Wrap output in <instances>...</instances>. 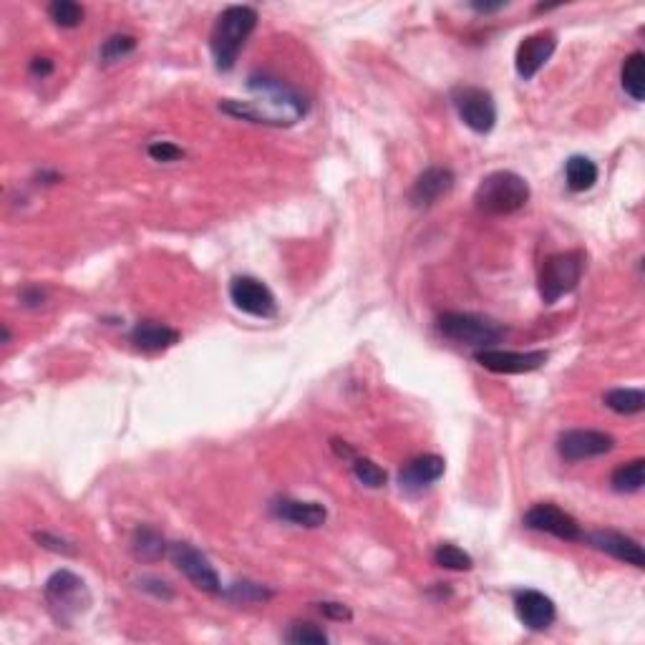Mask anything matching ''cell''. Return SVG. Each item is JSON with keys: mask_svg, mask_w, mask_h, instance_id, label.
Wrapping results in <instances>:
<instances>
[{"mask_svg": "<svg viewBox=\"0 0 645 645\" xmlns=\"http://www.w3.org/2000/svg\"><path fill=\"white\" fill-rule=\"evenodd\" d=\"M48 16L61 28H79L84 23L86 13L74 0H53L51 6H48Z\"/></svg>", "mask_w": 645, "mask_h": 645, "instance_id": "cell-26", "label": "cell"}, {"mask_svg": "<svg viewBox=\"0 0 645 645\" xmlns=\"http://www.w3.org/2000/svg\"><path fill=\"white\" fill-rule=\"evenodd\" d=\"M250 99H225L220 109L232 119L250 121L263 126H293L308 114V99L300 91L270 76H250L247 81Z\"/></svg>", "mask_w": 645, "mask_h": 645, "instance_id": "cell-1", "label": "cell"}, {"mask_svg": "<svg viewBox=\"0 0 645 645\" xmlns=\"http://www.w3.org/2000/svg\"><path fill=\"white\" fill-rule=\"evenodd\" d=\"M605 406L613 409L620 416H633L645 409V391L643 389H610L603 396Z\"/></svg>", "mask_w": 645, "mask_h": 645, "instance_id": "cell-24", "label": "cell"}, {"mask_svg": "<svg viewBox=\"0 0 645 645\" xmlns=\"http://www.w3.org/2000/svg\"><path fill=\"white\" fill-rule=\"evenodd\" d=\"M530 202V184L517 172H492L479 182L474 192V205L479 212L504 217L520 212Z\"/></svg>", "mask_w": 645, "mask_h": 645, "instance_id": "cell-3", "label": "cell"}, {"mask_svg": "<svg viewBox=\"0 0 645 645\" xmlns=\"http://www.w3.org/2000/svg\"><path fill=\"white\" fill-rule=\"evenodd\" d=\"M525 527L535 532H545V535L557 537L565 542H580L585 540L583 527L577 525V520L572 514H567L565 509L555 507V504H535L530 512L525 514Z\"/></svg>", "mask_w": 645, "mask_h": 645, "instance_id": "cell-10", "label": "cell"}, {"mask_svg": "<svg viewBox=\"0 0 645 645\" xmlns=\"http://www.w3.org/2000/svg\"><path fill=\"white\" fill-rule=\"evenodd\" d=\"M474 361L492 373L517 376L545 366L547 351H502V348H482L474 353Z\"/></svg>", "mask_w": 645, "mask_h": 645, "instance_id": "cell-12", "label": "cell"}, {"mask_svg": "<svg viewBox=\"0 0 645 645\" xmlns=\"http://www.w3.org/2000/svg\"><path fill=\"white\" fill-rule=\"evenodd\" d=\"M615 449V439L608 431L598 429H570L562 431L557 439V451L565 462H583V459L603 457Z\"/></svg>", "mask_w": 645, "mask_h": 645, "instance_id": "cell-9", "label": "cell"}, {"mask_svg": "<svg viewBox=\"0 0 645 645\" xmlns=\"http://www.w3.org/2000/svg\"><path fill=\"white\" fill-rule=\"evenodd\" d=\"M230 300L237 310L255 318H273L278 313L275 295L263 280L252 278V275H237L230 283Z\"/></svg>", "mask_w": 645, "mask_h": 645, "instance_id": "cell-8", "label": "cell"}, {"mask_svg": "<svg viewBox=\"0 0 645 645\" xmlns=\"http://www.w3.org/2000/svg\"><path fill=\"white\" fill-rule=\"evenodd\" d=\"M270 512L278 520L290 522L295 527H308V530H315V527H323L328 520V509L320 502H303V499H275L270 504Z\"/></svg>", "mask_w": 645, "mask_h": 645, "instance_id": "cell-16", "label": "cell"}, {"mask_svg": "<svg viewBox=\"0 0 645 645\" xmlns=\"http://www.w3.org/2000/svg\"><path fill=\"white\" fill-rule=\"evenodd\" d=\"M285 640L293 645H326L328 633L313 623H293L285 633Z\"/></svg>", "mask_w": 645, "mask_h": 645, "instance_id": "cell-28", "label": "cell"}, {"mask_svg": "<svg viewBox=\"0 0 645 645\" xmlns=\"http://www.w3.org/2000/svg\"><path fill=\"white\" fill-rule=\"evenodd\" d=\"M645 484V462L643 459H633L628 464H620L610 477V487L620 494H635L640 492Z\"/></svg>", "mask_w": 645, "mask_h": 645, "instance_id": "cell-23", "label": "cell"}, {"mask_svg": "<svg viewBox=\"0 0 645 645\" xmlns=\"http://www.w3.org/2000/svg\"><path fill=\"white\" fill-rule=\"evenodd\" d=\"M134 51H137V38L126 36V33H116V36H109L101 43L99 56L104 63H116Z\"/></svg>", "mask_w": 645, "mask_h": 645, "instance_id": "cell-27", "label": "cell"}, {"mask_svg": "<svg viewBox=\"0 0 645 645\" xmlns=\"http://www.w3.org/2000/svg\"><path fill=\"white\" fill-rule=\"evenodd\" d=\"M132 552L137 560L142 562H157L162 560L164 552H167V542L152 527H139L132 537Z\"/></svg>", "mask_w": 645, "mask_h": 645, "instance_id": "cell-22", "label": "cell"}, {"mask_svg": "<svg viewBox=\"0 0 645 645\" xmlns=\"http://www.w3.org/2000/svg\"><path fill=\"white\" fill-rule=\"evenodd\" d=\"M129 338H132V343L139 348V351L159 353L172 348L174 343H179V331H174V328L169 326H162V323L144 320V323H137V326H134V331L129 333Z\"/></svg>", "mask_w": 645, "mask_h": 645, "instance_id": "cell-19", "label": "cell"}, {"mask_svg": "<svg viewBox=\"0 0 645 645\" xmlns=\"http://www.w3.org/2000/svg\"><path fill=\"white\" fill-rule=\"evenodd\" d=\"M472 8L477 13H497V11H502L504 3L502 0H499V3H472Z\"/></svg>", "mask_w": 645, "mask_h": 645, "instance_id": "cell-35", "label": "cell"}, {"mask_svg": "<svg viewBox=\"0 0 645 645\" xmlns=\"http://www.w3.org/2000/svg\"><path fill=\"white\" fill-rule=\"evenodd\" d=\"M434 562L439 567H444V570H454V572H467L474 567V557L469 555V552H464L462 547L449 545V542L436 547Z\"/></svg>", "mask_w": 645, "mask_h": 645, "instance_id": "cell-25", "label": "cell"}, {"mask_svg": "<svg viewBox=\"0 0 645 645\" xmlns=\"http://www.w3.org/2000/svg\"><path fill=\"white\" fill-rule=\"evenodd\" d=\"M53 71V61H48V58H33L31 61V74L33 76H48Z\"/></svg>", "mask_w": 645, "mask_h": 645, "instance_id": "cell-34", "label": "cell"}, {"mask_svg": "<svg viewBox=\"0 0 645 645\" xmlns=\"http://www.w3.org/2000/svg\"><path fill=\"white\" fill-rule=\"evenodd\" d=\"M517 618L530 630H547L557 618V608L552 598H547L540 590H520L514 598Z\"/></svg>", "mask_w": 645, "mask_h": 645, "instance_id": "cell-17", "label": "cell"}, {"mask_svg": "<svg viewBox=\"0 0 645 645\" xmlns=\"http://www.w3.org/2000/svg\"><path fill=\"white\" fill-rule=\"evenodd\" d=\"M257 28V11L250 6H230L217 16L210 33V51L217 71L235 69L237 56L245 48L247 38Z\"/></svg>", "mask_w": 645, "mask_h": 645, "instance_id": "cell-2", "label": "cell"}, {"mask_svg": "<svg viewBox=\"0 0 645 645\" xmlns=\"http://www.w3.org/2000/svg\"><path fill=\"white\" fill-rule=\"evenodd\" d=\"M585 273V252L567 250L547 257L540 270V295L547 305L557 303L577 288Z\"/></svg>", "mask_w": 645, "mask_h": 645, "instance_id": "cell-6", "label": "cell"}, {"mask_svg": "<svg viewBox=\"0 0 645 645\" xmlns=\"http://www.w3.org/2000/svg\"><path fill=\"white\" fill-rule=\"evenodd\" d=\"M451 104L457 109L459 119L472 129L474 134H489L497 124V104L487 89L479 86H457L451 91Z\"/></svg>", "mask_w": 645, "mask_h": 645, "instance_id": "cell-7", "label": "cell"}, {"mask_svg": "<svg viewBox=\"0 0 645 645\" xmlns=\"http://www.w3.org/2000/svg\"><path fill=\"white\" fill-rule=\"evenodd\" d=\"M446 462L436 454H424V457H416L401 469L399 484L401 489H409V492H416V489H424L429 484L439 482L444 477Z\"/></svg>", "mask_w": 645, "mask_h": 645, "instance_id": "cell-18", "label": "cell"}, {"mask_svg": "<svg viewBox=\"0 0 645 645\" xmlns=\"http://www.w3.org/2000/svg\"><path fill=\"white\" fill-rule=\"evenodd\" d=\"M557 48V36L552 31H537L532 36L522 38L514 53V69L525 81L535 79L540 69L552 58Z\"/></svg>", "mask_w": 645, "mask_h": 645, "instance_id": "cell-13", "label": "cell"}, {"mask_svg": "<svg viewBox=\"0 0 645 645\" xmlns=\"http://www.w3.org/2000/svg\"><path fill=\"white\" fill-rule=\"evenodd\" d=\"M36 542L38 545H43L46 550H53V552H63V555H74V547H69V542L63 540H53L51 535H46V532H36Z\"/></svg>", "mask_w": 645, "mask_h": 645, "instance_id": "cell-32", "label": "cell"}, {"mask_svg": "<svg viewBox=\"0 0 645 645\" xmlns=\"http://www.w3.org/2000/svg\"><path fill=\"white\" fill-rule=\"evenodd\" d=\"M565 182L572 192H588L598 182V164L583 154H575L565 162Z\"/></svg>", "mask_w": 645, "mask_h": 645, "instance_id": "cell-20", "label": "cell"}, {"mask_svg": "<svg viewBox=\"0 0 645 645\" xmlns=\"http://www.w3.org/2000/svg\"><path fill=\"white\" fill-rule=\"evenodd\" d=\"M320 613L326 615V618H331V620H351L353 618V613H351V608H346V605L343 603H320Z\"/></svg>", "mask_w": 645, "mask_h": 645, "instance_id": "cell-33", "label": "cell"}, {"mask_svg": "<svg viewBox=\"0 0 645 645\" xmlns=\"http://www.w3.org/2000/svg\"><path fill=\"white\" fill-rule=\"evenodd\" d=\"M620 86L633 101H643L645 96V56L640 51L630 53L620 69Z\"/></svg>", "mask_w": 645, "mask_h": 645, "instance_id": "cell-21", "label": "cell"}, {"mask_svg": "<svg viewBox=\"0 0 645 645\" xmlns=\"http://www.w3.org/2000/svg\"><path fill=\"white\" fill-rule=\"evenodd\" d=\"M172 562L197 590L220 593V575L212 567V562L207 560V555H202L197 547L187 545V542H177V545H172Z\"/></svg>", "mask_w": 645, "mask_h": 645, "instance_id": "cell-11", "label": "cell"}, {"mask_svg": "<svg viewBox=\"0 0 645 645\" xmlns=\"http://www.w3.org/2000/svg\"><path fill=\"white\" fill-rule=\"evenodd\" d=\"M353 474H356V479L363 487L371 489L386 487V479H389L386 472L376 462H371V459H353Z\"/></svg>", "mask_w": 645, "mask_h": 645, "instance_id": "cell-29", "label": "cell"}, {"mask_svg": "<svg viewBox=\"0 0 645 645\" xmlns=\"http://www.w3.org/2000/svg\"><path fill=\"white\" fill-rule=\"evenodd\" d=\"M588 542L595 547V550L605 552V555L615 557V560L625 562V565H633L638 570L645 567V552L640 547L638 540L623 535V532L615 530H598L593 535H588Z\"/></svg>", "mask_w": 645, "mask_h": 645, "instance_id": "cell-15", "label": "cell"}, {"mask_svg": "<svg viewBox=\"0 0 645 645\" xmlns=\"http://www.w3.org/2000/svg\"><path fill=\"white\" fill-rule=\"evenodd\" d=\"M43 598H46L48 610L53 613V618L61 625L69 628L76 618L89 610L91 593L86 588V583L81 580L76 572L71 570H56L43 585Z\"/></svg>", "mask_w": 645, "mask_h": 645, "instance_id": "cell-4", "label": "cell"}, {"mask_svg": "<svg viewBox=\"0 0 645 645\" xmlns=\"http://www.w3.org/2000/svg\"><path fill=\"white\" fill-rule=\"evenodd\" d=\"M454 182H457V177H454V172H451V169H446V167L424 169V172L416 177L414 187H411V192H409L411 205L414 207L436 205L441 197H446L451 189H454Z\"/></svg>", "mask_w": 645, "mask_h": 645, "instance_id": "cell-14", "label": "cell"}, {"mask_svg": "<svg viewBox=\"0 0 645 645\" xmlns=\"http://www.w3.org/2000/svg\"><path fill=\"white\" fill-rule=\"evenodd\" d=\"M227 598L237 600V603H260V600L273 598V590H265L257 583H235L227 590Z\"/></svg>", "mask_w": 645, "mask_h": 645, "instance_id": "cell-30", "label": "cell"}, {"mask_svg": "<svg viewBox=\"0 0 645 645\" xmlns=\"http://www.w3.org/2000/svg\"><path fill=\"white\" fill-rule=\"evenodd\" d=\"M147 152H149V157L154 159V162H164V164L177 162V159L184 157L182 149H179L177 144H172V142H152V144H149Z\"/></svg>", "mask_w": 645, "mask_h": 645, "instance_id": "cell-31", "label": "cell"}, {"mask_svg": "<svg viewBox=\"0 0 645 645\" xmlns=\"http://www.w3.org/2000/svg\"><path fill=\"white\" fill-rule=\"evenodd\" d=\"M441 336L449 341L459 343V346L469 348H492L504 338V326H499L497 320L484 318L477 313H444L439 318Z\"/></svg>", "mask_w": 645, "mask_h": 645, "instance_id": "cell-5", "label": "cell"}]
</instances>
